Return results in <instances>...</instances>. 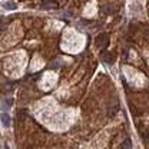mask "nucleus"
I'll list each match as a JSON object with an SVG mask.
<instances>
[{"mask_svg":"<svg viewBox=\"0 0 149 149\" xmlns=\"http://www.w3.org/2000/svg\"><path fill=\"white\" fill-rule=\"evenodd\" d=\"M108 42H109V36H108L106 33H102V34H99L98 39H96V46L100 47V49H103V47H106Z\"/></svg>","mask_w":149,"mask_h":149,"instance_id":"1","label":"nucleus"},{"mask_svg":"<svg viewBox=\"0 0 149 149\" xmlns=\"http://www.w3.org/2000/svg\"><path fill=\"white\" fill-rule=\"evenodd\" d=\"M43 9H57V3L55 0H42Z\"/></svg>","mask_w":149,"mask_h":149,"instance_id":"2","label":"nucleus"},{"mask_svg":"<svg viewBox=\"0 0 149 149\" xmlns=\"http://www.w3.org/2000/svg\"><path fill=\"white\" fill-rule=\"evenodd\" d=\"M0 119H1V125L4 126V128H9L10 126V116H9V113H0Z\"/></svg>","mask_w":149,"mask_h":149,"instance_id":"3","label":"nucleus"},{"mask_svg":"<svg viewBox=\"0 0 149 149\" xmlns=\"http://www.w3.org/2000/svg\"><path fill=\"white\" fill-rule=\"evenodd\" d=\"M103 60H105L106 63H112V62L115 60V56H113V55H109V53H108V55H105V56H103Z\"/></svg>","mask_w":149,"mask_h":149,"instance_id":"4","label":"nucleus"},{"mask_svg":"<svg viewBox=\"0 0 149 149\" xmlns=\"http://www.w3.org/2000/svg\"><path fill=\"white\" fill-rule=\"evenodd\" d=\"M131 146H132L131 141H129V139H125L123 144H122V149H131Z\"/></svg>","mask_w":149,"mask_h":149,"instance_id":"5","label":"nucleus"},{"mask_svg":"<svg viewBox=\"0 0 149 149\" xmlns=\"http://www.w3.org/2000/svg\"><path fill=\"white\" fill-rule=\"evenodd\" d=\"M3 7H4V9H10V10L14 9V6H13L11 3H3Z\"/></svg>","mask_w":149,"mask_h":149,"instance_id":"6","label":"nucleus"},{"mask_svg":"<svg viewBox=\"0 0 149 149\" xmlns=\"http://www.w3.org/2000/svg\"><path fill=\"white\" fill-rule=\"evenodd\" d=\"M116 112H118V108L115 106V108H112V111H111V113H109V116H113V115H115Z\"/></svg>","mask_w":149,"mask_h":149,"instance_id":"7","label":"nucleus"},{"mask_svg":"<svg viewBox=\"0 0 149 149\" xmlns=\"http://www.w3.org/2000/svg\"><path fill=\"white\" fill-rule=\"evenodd\" d=\"M4 149H10V148H9V146H7V145H4Z\"/></svg>","mask_w":149,"mask_h":149,"instance_id":"8","label":"nucleus"}]
</instances>
